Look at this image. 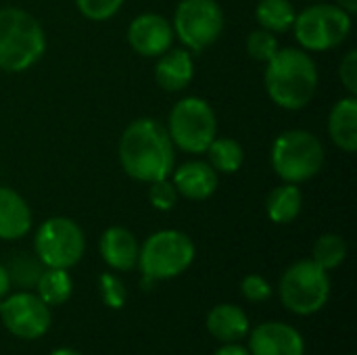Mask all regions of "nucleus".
I'll use <instances>...</instances> for the list:
<instances>
[{
	"label": "nucleus",
	"instance_id": "f257e3e1",
	"mask_svg": "<svg viewBox=\"0 0 357 355\" xmlns=\"http://www.w3.org/2000/svg\"><path fill=\"white\" fill-rule=\"evenodd\" d=\"M117 157L123 174L142 184L169 178L176 167V146L165 126L153 117H138L126 126Z\"/></svg>",
	"mask_w": 357,
	"mask_h": 355
},
{
	"label": "nucleus",
	"instance_id": "f03ea898",
	"mask_svg": "<svg viewBox=\"0 0 357 355\" xmlns=\"http://www.w3.org/2000/svg\"><path fill=\"white\" fill-rule=\"evenodd\" d=\"M318 82V65L303 48H278V52L266 63L264 86L268 98L284 111L305 109L316 96Z\"/></svg>",
	"mask_w": 357,
	"mask_h": 355
},
{
	"label": "nucleus",
	"instance_id": "7ed1b4c3",
	"mask_svg": "<svg viewBox=\"0 0 357 355\" xmlns=\"http://www.w3.org/2000/svg\"><path fill=\"white\" fill-rule=\"evenodd\" d=\"M46 52V33L40 21L19 8H0V69L23 73L31 69Z\"/></svg>",
	"mask_w": 357,
	"mask_h": 355
},
{
	"label": "nucleus",
	"instance_id": "20e7f679",
	"mask_svg": "<svg viewBox=\"0 0 357 355\" xmlns=\"http://www.w3.org/2000/svg\"><path fill=\"white\" fill-rule=\"evenodd\" d=\"M326 163L324 142L310 130L293 128L276 136L270 149L274 174L289 184H303L316 178Z\"/></svg>",
	"mask_w": 357,
	"mask_h": 355
},
{
	"label": "nucleus",
	"instance_id": "39448f33",
	"mask_svg": "<svg viewBox=\"0 0 357 355\" xmlns=\"http://www.w3.org/2000/svg\"><path fill=\"white\" fill-rule=\"evenodd\" d=\"M195 255V243L186 232L174 228L157 230L140 245L136 268H140L144 280H172L192 266Z\"/></svg>",
	"mask_w": 357,
	"mask_h": 355
},
{
	"label": "nucleus",
	"instance_id": "423d86ee",
	"mask_svg": "<svg viewBox=\"0 0 357 355\" xmlns=\"http://www.w3.org/2000/svg\"><path fill=\"white\" fill-rule=\"evenodd\" d=\"M165 130L178 151L205 155L207 146L218 136V115L203 96H184L172 107Z\"/></svg>",
	"mask_w": 357,
	"mask_h": 355
},
{
	"label": "nucleus",
	"instance_id": "0eeeda50",
	"mask_svg": "<svg viewBox=\"0 0 357 355\" xmlns=\"http://www.w3.org/2000/svg\"><path fill=\"white\" fill-rule=\"evenodd\" d=\"M354 29V17L335 2H314L297 13L293 23L299 48L307 52H326L339 48Z\"/></svg>",
	"mask_w": 357,
	"mask_h": 355
},
{
	"label": "nucleus",
	"instance_id": "6e6552de",
	"mask_svg": "<svg viewBox=\"0 0 357 355\" xmlns=\"http://www.w3.org/2000/svg\"><path fill=\"white\" fill-rule=\"evenodd\" d=\"M282 305L297 316L318 314L331 297V278L312 259H299L289 266L280 278Z\"/></svg>",
	"mask_w": 357,
	"mask_h": 355
},
{
	"label": "nucleus",
	"instance_id": "1a4fd4ad",
	"mask_svg": "<svg viewBox=\"0 0 357 355\" xmlns=\"http://www.w3.org/2000/svg\"><path fill=\"white\" fill-rule=\"evenodd\" d=\"M33 253L44 268L69 270L79 264L86 253V236L77 222L65 216L48 218L33 236Z\"/></svg>",
	"mask_w": 357,
	"mask_h": 355
},
{
	"label": "nucleus",
	"instance_id": "9d476101",
	"mask_svg": "<svg viewBox=\"0 0 357 355\" xmlns=\"http://www.w3.org/2000/svg\"><path fill=\"white\" fill-rule=\"evenodd\" d=\"M224 23V8L218 0H180L172 27L186 50L203 52L220 40Z\"/></svg>",
	"mask_w": 357,
	"mask_h": 355
},
{
	"label": "nucleus",
	"instance_id": "9b49d317",
	"mask_svg": "<svg viewBox=\"0 0 357 355\" xmlns=\"http://www.w3.org/2000/svg\"><path fill=\"white\" fill-rule=\"evenodd\" d=\"M0 320L4 328L25 341L40 339L52 324L50 308L29 291H19L0 299Z\"/></svg>",
	"mask_w": 357,
	"mask_h": 355
},
{
	"label": "nucleus",
	"instance_id": "f8f14e48",
	"mask_svg": "<svg viewBox=\"0 0 357 355\" xmlns=\"http://www.w3.org/2000/svg\"><path fill=\"white\" fill-rule=\"evenodd\" d=\"M174 38L172 21L159 13H142L128 25L130 48L144 59H157L169 50L174 46Z\"/></svg>",
	"mask_w": 357,
	"mask_h": 355
},
{
	"label": "nucleus",
	"instance_id": "ddd939ff",
	"mask_svg": "<svg viewBox=\"0 0 357 355\" xmlns=\"http://www.w3.org/2000/svg\"><path fill=\"white\" fill-rule=\"evenodd\" d=\"M251 355H303L305 341L297 328L284 322H264L249 337Z\"/></svg>",
	"mask_w": 357,
	"mask_h": 355
},
{
	"label": "nucleus",
	"instance_id": "4468645a",
	"mask_svg": "<svg viewBox=\"0 0 357 355\" xmlns=\"http://www.w3.org/2000/svg\"><path fill=\"white\" fill-rule=\"evenodd\" d=\"M178 195L188 201H207L220 186V174L207 159H190L180 167H174L169 176Z\"/></svg>",
	"mask_w": 357,
	"mask_h": 355
},
{
	"label": "nucleus",
	"instance_id": "2eb2a0df",
	"mask_svg": "<svg viewBox=\"0 0 357 355\" xmlns=\"http://www.w3.org/2000/svg\"><path fill=\"white\" fill-rule=\"evenodd\" d=\"M98 251L102 262L117 270V272H130L138 266V253H140V243L123 226H111L100 234L98 241Z\"/></svg>",
	"mask_w": 357,
	"mask_h": 355
},
{
	"label": "nucleus",
	"instance_id": "dca6fc26",
	"mask_svg": "<svg viewBox=\"0 0 357 355\" xmlns=\"http://www.w3.org/2000/svg\"><path fill=\"white\" fill-rule=\"evenodd\" d=\"M155 80L165 92H182L195 80V59L186 48H169L157 56Z\"/></svg>",
	"mask_w": 357,
	"mask_h": 355
},
{
	"label": "nucleus",
	"instance_id": "f3484780",
	"mask_svg": "<svg viewBox=\"0 0 357 355\" xmlns=\"http://www.w3.org/2000/svg\"><path fill=\"white\" fill-rule=\"evenodd\" d=\"M33 224L27 201L10 186H0V241L23 239Z\"/></svg>",
	"mask_w": 357,
	"mask_h": 355
},
{
	"label": "nucleus",
	"instance_id": "a211bd4d",
	"mask_svg": "<svg viewBox=\"0 0 357 355\" xmlns=\"http://www.w3.org/2000/svg\"><path fill=\"white\" fill-rule=\"evenodd\" d=\"M328 136L343 153L357 151V96L339 98L328 113Z\"/></svg>",
	"mask_w": 357,
	"mask_h": 355
},
{
	"label": "nucleus",
	"instance_id": "6ab92c4d",
	"mask_svg": "<svg viewBox=\"0 0 357 355\" xmlns=\"http://www.w3.org/2000/svg\"><path fill=\"white\" fill-rule=\"evenodd\" d=\"M207 331L220 343H238L249 335V318L238 305L220 303L207 314Z\"/></svg>",
	"mask_w": 357,
	"mask_h": 355
},
{
	"label": "nucleus",
	"instance_id": "aec40b11",
	"mask_svg": "<svg viewBox=\"0 0 357 355\" xmlns=\"http://www.w3.org/2000/svg\"><path fill=\"white\" fill-rule=\"evenodd\" d=\"M303 209V190L299 184L282 182L272 188L266 197V213L274 224H291L299 218Z\"/></svg>",
	"mask_w": 357,
	"mask_h": 355
},
{
	"label": "nucleus",
	"instance_id": "412c9836",
	"mask_svg": "<svg viewBox=\"0 0 357 355\" xmlns=\"http://www.w3.org/2000/svg\"><path fill=\"white\" fill-rule=\"evenodd\" d=\"M209 165L224 176L236 174L245 163V149L236 138L230 136H215L205 151Z\"/></svg>",
	"mask_w": 357,
	"mask_h": 355
},
{
	"label": "nucleus",
	"instance_id": "4be33fe9",
	"mask_svg": "<svg viewBox=\"0 0 357 355\" xmlns=\"http://www.w3.org/2000/svg\"><path fill=\"white\" fill-rule=\"evenodd\" d=\"M295 17H297V10L291 0H259L255 6L257 25L276 36L291 31Z\"/></svg>",
	"mask_w": 357,
	"mask_h": 355
},
{
	"label": "nucleus",
	"instance_id": "5701e85b",
	"mask_svg": "<svg viewBox=\"0 0 357 355\" xmlns=\"http://www.w3.org/2000/svg\"><path fill=\"white\" fill-rule=\"evenodd\" d=\"M71 293H73V280L67 270L44 268V272L40 274L38 285H36V295L48 308L63 305L65 301H69Z\"/></svg>",
	"mask_w": 357,
	"mask_h": 355
},
{
	"label": "nucleus",
	"instance_id": "b1692460",
	"mask_svg": "<svg viewBox=\"0 0 357 355\" xmlns=\"http://www.w3.org/2000/svg\"><path fill=\"white\" fill-rule=\"evenodd\" d=\"M10 287H19L23 291L36 289L40 274L44 272V264L36 257V253H25V251H17L8 257V262L4 264Z\"/></svg>",
	"mask_w": 357,
	"mask_h": 355
},
{
	"label": "nucleus",
	"instance_id": "393cba45",
	"mask_svg": "<svg viewBox=\"0 0 357 355\" xmlns=\"http://www.w3.org/2000/svg\"><path fill=\"white\" fill-rule=\"evenodd\" d=\"M347 243L341 234H335V232H328V234H322L316 243H314V249H312V262L318 264L322 270L331 272V270H337L345 259H347Z\"/></svg>",
	"mask_w": 357,
	"mask_h": 355
},
{
	"label": "nucleus",
	"instance_id": "a878e982",
	"mask_svg": "<svg viewBox=\"0 0 357 355\" xmlns=\"http://www.w3.org/2000/svg\"><path fill=\"white\" fill-rule=\"evenodd\" d=\"M278 48H280V44H278L276 33H272L268 29L257 27V29L249 31V36H247V54L257 63L266 65L278 52Z\"/></svg>",
	"mask_w": 357,
	"mask_h": 355
},
{
	"label": "nucleus",
	"instance_id": "bb28decb",
	"mask_svg": "<svg viewBox=\"0 0 357 355\" xmlns=\"http://www.w3.org/2000/svg\"><path fill=\"white\" fill-rule=\"evenodd\" d=\"M123 2L126 0H75V6L86 19L94 23H102L113 19L121 10Z\"/></svg>",
	"mask_w": 357,
	"mask_h": 355
},
{
	"label": "nucleus",
	"instance_id": "cd10ccee",
	"mask_svg": "<svg viewBox=\"0 0 357 355\" xmlns=\"http://www.w3.org/2000/svg\"><path fill=\"white\" fill-rule=\"evenodd\" d=\"M98 291L102 297V303L111 310H121L126 305L128 299V291L126 285L121 282V278H117L115 274H100L98 276Z\"/></svg>",
	"mask_w": 357,
	"mask_h": 355
},
{
	"label": "nucleus",
	"instance_id": "c85d7f7f",
	"mask_svg": "<svg viewBox=\"0 0 357 355\" xmlns=\"http://www.w3.org/2000/svg\"><path fill=\"white\" fill-rule=\"evenodd\" d=\"M178 190L176 186L172 184L169 178H163V180H157V182H151L149 184V203L153 209L157 211H172L176 205H178Z\"/></svg>",
	"mask_w": 357,
	"mask_h": 355
},
{
	"label": "nucleus",
	"instance_id": "c756f323",
	"mask_svg": "<svg viewBox=\"0 0 357 355\" xmlns=\"http://www.w3.org/2000/svg\"><path fill=\"white\" fill-rule=\"evenodd\" d=\"M241 293L253 303H264L272 297V285L259 274H247L241 280Z\"/></svg>",
	"mask_w": 357,
	"mask_h": 355
},
{
	"label": "nucleus",
	"instance_id": "7c9ffc66",
	"mask_svg": "<svg viewBox=\"0 0 357 355\" xmlns=\"http://www.w3.org/2000/svg\"><path fill=\"white\" fill-rule=\"evenodd\" d=\"M339 80L347 94L357 96V50H347L339 63Z\"/></svg>",
	"mask_w": 357,
	"mask_h": 355
},
{
	"label": "nucleus",
	"instance_id": "2f4dec72",
	"mask_svg": "<svg viewBox=\"0 0 357 355\" xmlns=\"http://www.w3.org/2000/svg\"><path fill=\"white\" fill-rule=\"evenodd\" d=\"M213 355H251L249 354V349H245V347H241V345H236V343H224L218 352Z\"/></svg>",
	"mask_w": 357,
	"mask_h": 355
},
{
	"label": "nucleus",
	"instance_id": "473e14b6",
	"mask_svg": "<svg viewBox=\"0 0 357 355\" xmlns=\"http://www.w3.org/2000/svg\"><path fill=\"white\" fill-rule=\"evenodd\" d=\"M8 291H10V280H8L4 264H0V299H4L8 295Z\"/></svg>",
	"mask_w": 357,
	"mask_h": 355
},
{
	"label": "nucleus",
	"instance_id": "72a5a7b5",
	"mask_svg": "<svg viewBox=\"0 0 357 355\" xmlns=\"http://www.w3.org/2000/svg\"><path fill=\"white\" fill-rule=\"evenodd\" d=\"M337 6H341L345 13H349L351 17L357 13V0H335Z\"/></svg>",
	"mask_w": 357,
	"mask_h": 355
},
{
	"label": "nucleus",
	"instance_id": "f704fd0d",
	"mask_svg": "<svg viewBox=\"0 0 357 355\" xmlns=\"http://www.w3.org/2000/svg\"><path fill=\"white\" fill-rule=\"evenodd\" d=\"M50 355H82L79 352H75V349H69V347H63V349H54Z\"/></svg>",
	"mask_w": 357,
	"mask_h": 355
},
{
	"label": "nucleus",
	"instance_id": "c9c22d12",
	"mask_svg": "<svg viewBox=\"0 0 357 355\" xmlns=\"http://www.w3.org/2000/svg\"><path fill=\"white\" fill-rule=\"evenodd\" d=\"M312 2H318V0H312Z\"/></svg>",
	"mask_w": 357,
	"mask_h": 355
}]
</instances>
